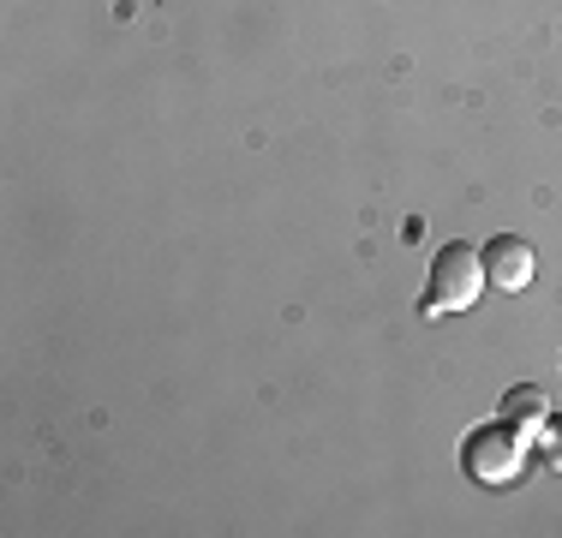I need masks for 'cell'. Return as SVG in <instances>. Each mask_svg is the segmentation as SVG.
Returning a JSON list of instances; mask_svg holds the SVG:
<instances>
[{
	"instance_id": "6da1fadb",
	"label": "cell",
	"mask_w": 562,
	"mask_h": 538,
	"mask_svg": "<svg viewBox=\"0 0 562 538\" xmlns=\"http://www.w3.org/2000/svg\"><path fill=\"white\" fill-rule=\"evenodd\" d=\"M527 455H532V430H520L515 419H497V425H479L467 430L461 442V467L467 479H479L485 491H503L527 473Z\"/></svg>"
},
{
	"instance_id": "7a4b0ae2",
	"label": "cell",
	"mask_w": 562,
	"mask_h": 538,
	"mask_svg": "<svg viewBox=\"0 0 562 538\" xmlns=\"http://www.w3.org/2000/svg\"><path fill=\"white\" fill-rule=\"evenodd\" d=\"M485 258H479L473 246H443L431 258V276H425V300L419 312L425 317H449V312H467V305H479V293H485Z\"/></svg>"
},
{
	"instance_id": "3957f363",
	"label": "cell",
	"mask_w": 562,
	"mask_h": 538,
	"mask_svg": "<svg viewBox=\"0 0 562 538\" xmlns=\"http://www.w3.org/2000/svg\"><path fill=\"white\" fill-rule=\"evenodd\" d=\"M485 281L497 293H520V288H532V276H539V258H532V246L527 239H515V234H497V239H485Z\"/></svg>"
},
{
	"instance_id": "277c9868",
	"label": "cell",
	"mask_w": 562,
	"mask_h": 538,
	"mask_svg": "<svg viewBox=\"0 0 562 538\" xmlns=\"http://www.w3.org/2000/svg\"><path fill=\"white\" fill-rule=\"evenodd\" d=\"M503 419H515L520 430H532V437H539V425L551 419V407H544V395L532 383H520V389H508V395H503Z\"/></svg>"
},
{
	"instance_id": "5b68a950",
	"label": "cell",
	"mask_w": 562,
	"mask_h": 538,
	"mask_svg": "<svg viewBox=\"0 0 562 538\" xmlns=\"http://www.w3.org/2000/svg\"><path fill=\"white\" fill-rule=\"evenodd\" d=\"M532 442H539L544 467H551V473H562V419H557V413H551V419L539 425V437H532Z\"/></svg>"
}]
</instances>
